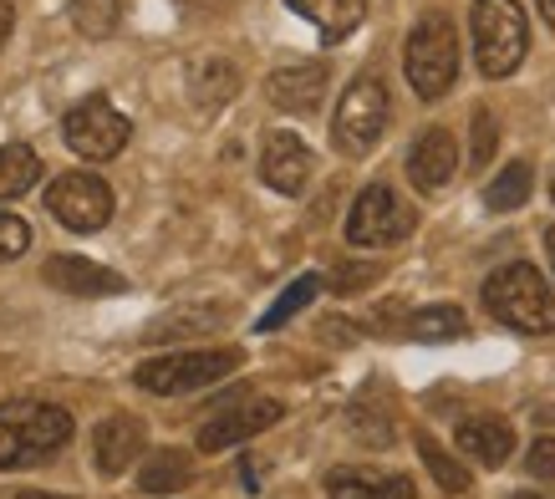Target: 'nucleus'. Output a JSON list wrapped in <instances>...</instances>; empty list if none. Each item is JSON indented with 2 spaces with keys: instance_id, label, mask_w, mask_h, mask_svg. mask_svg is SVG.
Listing matches in <instances>:
<instances>
[{
  "instance_id": "obj_1",
  "label": "nucleus",
  "mask_w": 555,
  "mask_h": 499,
  "mask_svg": "<svg viewBox=\"0 0 555 499\" xmlns=\"http://www.w3.org/2000/svg\"><path fill=\"white\" fill-rule=\"evenodd\" d=\"M72 438V418L51 402H0V469H31Z\"/></svg>"
},
{
  "instance_id": "obj_2",
  "label": "nucleus",
  "mask_w": 555,
  "mask_h": 499,
  "mask_svg": "<svg viewBox=\"0 0 555 499\" xmlns=\"http://www.w3.org/2000/svg\"><path fill=\"white\" fill-rule=\"evenodd\" d=\"M485 306L494 321H505L515 332L545 336L555 332V296L535 266H505L485 281Z\"/></svg>"
},
{
  "instance_id": "obj_3",
  "label": "nucleus",
  "mask_w": 555,
  "mask_h": 499,
  "mask_svg": "<svg viewBox=\"0 0 555 499\" xmlns=\"http://www.w3.org/2000/svg\"><path fill=\"white\" fill-rule=\"evenodd\" d=\"M403 67H408V82H413V92H418L423 102L443 98V92L454 87V77H459V31L443 11H423L418 26L408 31Z\"/></svg>"
},
{
  "instance_id": "obj_4",
  "label": "nucleus",
  "mask_w": 555,
  "mask_h": 499,
  "mask_svg": "<svg viewBox=\"0 0 555 499\" xmlns=\"http://www.w3.org/2000/svg\"><path fill=\"white\" fill-rule=\"evenodd\" d=\"M469 26H474V56H479L485 77H509L525 62L530 26H525V11L515 0H474Z\"/></svg>"
},
{
  "instance_id": "obj_5",
  "label": "nucleus",
  "mask_w": 555,
  "mask_h": 499,
  "mask_svg": "<svg viewBox=\"0 0 555 499\" xmlns=\"http://www.w3.org/2000/svg\"><path fill=\"white\" fill-rule=\"evenodd\" d=\"M387 117H392V98H387V82L377 72H362L347 92H341V107L332 117V138H337L341 153H372L387 133Z\"/></svg>"
},
{
  "instance_id": "obj_6",
  "label": "nucleus",
  "mask_w": 555,
  "mask_h": 499,
  "mask_svg": "<svg viewBox=\"0 0 555 499\" xmlns=\"http://www.w3.org/2000/svg\"><path fill=\"white\" fill-rule=\"evenodd\" d=\"M240 367V351H173V357H153L133 372V383L143 393H194V387H209L219 378H230Z\"/></svg>"
},
{
  "instance_id": "obj_7",
  "label": "nucleus",
  "mask_w": 555,
  "mask_h": 499,
  "mask_svg": "<svg viewBox=\"0 0 555 499\" xmlns=\"http://www.w3.org/2000/svg\"><path fill=\"white\" fill-rule=\"evenodd\" d=\"M62 133H67V149L77 153V158H87V164H107V158H118L122 153V143H128L133 128H128V117H122L107 98H87L67 113Z\"/></svg>"
},
{
  "instance_id": "obj_8",
  "label": "nucleus",
  "mask_w": 555,
  "mask_h": 499,
  "mask_svg": "<svg viewBox=\"0 0 555 499\" xmlns=\"http://www.w3.org/2000/svg\"><path fill=\"white\" fill-rule=\"evenodd\" d=\"M413 234V209H408L387 183H367L362 194H357L352 215H347V240L352 245H398Z\"/></svg>"
},
{
  "instance_id": "obj_9",
  "label": "nucleus",
  "mask_w": 555,
  "mask_h": 499,
  "mask_svg": "<svg viewBox=\"0 0 555 499\" xmlns=\"http://www.w3.org/2000/svg\"><path fill=\"white\" fill-rule=\"evenodd\" d=\"M47 209L62 219L67 230L92 234L113 219V189H107L98 174H62V179H51V189H47Z\"/></svg>"
},
{
  "instance_id": "obj_10",
  "label": "nucleus",
  "mask_w": 555,
  "mask_h": 499,
  "mask_svg": "<svg viewBox=\"0 0 555 499\" xmlns=\"http://www.w3.org/2000/svg\"><path fill=\"white\" fill-rule=\"evenodd\" d=\"M281 413H286V408H281L275 398L245 402V408H219V413L199 428V449H204V453H224V449H235V444L255 438L260 428H270V423H281Z\"/></svg>"
},
{
  "instance_id": "obj_11",
  "label": "nucleus",
  "mask_w": 555,
  "mask_h": 499,
  "mask_svg": "<svg viewBox=\"0 0 555 499\" xmlns=\"http://www.w3.org/2000/svg\"><path fill=\"white\" fill-rule=\"evenodd\" d=\"M311 168H317V158H311V149H306L296 133H270L266 149H260V179L275 189V194H301L306 183H311Z\"/></svg>"
},
{
  "instance_id": "obj_12",
  "label": "nucleus",
  "mask_w": 555,
  "mask_h": 499,
  "mask_svg": "<svg viewBox=\"0 0 555 499\" xmlns=\"http://www.w3.org/2000/svg\"><path fill=\"white\" fill-rule=\"evenodd\" d=\"M326 82H332L326 62H296V67L270 72L266 98L275 102L281 113L306 117V113H317V107H321V98H326Z\"/></svg>"
},
{
  "instance_id": "obj_13",
  "label": "nucleus",
  "mask_w": 555,
  "mask_h": 499,
  "mask_svg": "<svg viewBox=\"0 0 555 499\" xmlns=\"http://www.w3.org/2000/svg\"><path fill=\"white\" fill-rule=\"evenodd\" d=\"M41 276H47L51 291H67V296H118V291H128L118 270L82 260V255H51Z\"/></svg>"
},
{
  "instance_id": "obj_14",
  "label": "nucleus",
  "mask_w": 555,
  "mask_h": 499,
  "mask_svg": "<svg viewBox=\"0 0 555 499\" xmlns=\"http://www.w3.org/2000/svg\"><path fill=\"white\" fill-rule=\"evenodd\" d=\"M454 168H459V143L449 128H428L413 143V153H408V179L418 183V189H428V194L454 179Z\"/></svg>"
},
{
  "instance_id": "obj_15",
  "label": "nucleus",
  "mask_w": 555,
  "mask_h": 499,
  "mask_svg": "<svg viewBox=\"0 0 555 499\" xmlns=\"http://www.w3.org/2000/svg\"><path fill=\"white\" fill-rule=\"evenodd\" d=\"M326 499H418L408 474H383V469H332L326 474Z\"/></svg>"
},
{
  "instance_id": "obj_16",
  "label": "nucleus",
  "mask_w": 555,
  "mask_h": 499,
  "mask_svg": "<svg viewBox=\"0 0 555 499\" xmlns=\"http://www.w3.org/2000/svg\"><path fill=\"white\" fill-rule=\"evenodd\" d=\"M143 423L128 413L107 418V423H98V433H92V453H98V469L102 474H122V469L133 464L138 453H143Z\"/></svg>"
},
{
  "instance_id": "obj_17",
  "label": "nucleus",
  "mask_w": 555,
  "mask_h": 499,
  "mask_svg": "<svg viewBox=\"0 0 555 499\" xmlns=\"http://www.w3.org/2000/svg\"><path fill=\"white\" fill-rule=\"evenodd\" d=\"M454 438H459V449L469 453V459H479L485 469H500L515 453V428H509L505 418H489V413L464 418Z\"/></svg>"
},
{
  "instance_id": "obj_18",
  "label": "nucleus",
  "mask_w": 555,
  "mask_h": 499,
  "mask_svg": "<svg viewBox=\"0 0 555 499\" xmlns=\"http://www.w3.org/2000/svg\"><path fill=\"white\" fill-rule=\"evenodd\" d=\"M296 16H306L317 26L326 41H341V36H352L367 16V0H286Z\"/></svg>"
},
{
  "instance_id": "obj_19",
  "label": "nucleus",
  "mask_w": 555,
  "mask_h": 499,
  "mask_svg": "<svg viewBox=\"0 0 555 499\" xmlns=\"http://www.w3.org/2000/svg\"><path fill=\"white\" fill-rule=\"evenodd\" d=\"M41 179V158L26 143H5L0 149V200H16Z\"/></svg>"
},
{
  "instance_id": "obj_20",
  "label": "nucleus",
  "mask_w": 555,
  "mask_h": 499,
  "mask_svg": "<svg viewBox=\"0 0 555 499\" xmlns=\"http://www.w3.org/2000/svg\"><path fill=\"white\" fill-rule=\"evenodd\" d=\"M184 484H189V453H179V449L153 453L149 469L138 474V489H143V495H179Z\"/></svg>"
},
{
  "instance_id": "obj_21",
  "label": "nucleus",
  "mask_w": 555,
  "mask_h": 499,
  "mask_svg": "<svg viewBox=\"0 0 555 499\" xmlns=\"http://www.w3.org/2000/svg\"><path fill=\"white\" fill-rule=\"evenodd\" d=\"M418 453H423V464H428V474L438 479V489L443 495H469V469L459 464L454 453H443L438 449V438H428V433H418Z\"/></svg>"
},
{
  "instance_id": "obj_22",
  "label": "nucleus",
  "mask_w": 555,
  "mask_h": 499,
  "mask_svg": "<svg viewBox=\"0 0 555 499\" xmlns=\"http://www.w3.org/2000/svg\"><path fill=\"white\" fill-rule=\"evenodd\" d=\"M408 336L413 342H454V336H464V311L459 306H428L418 317H408Z\"/></svg>"
},
{
  "instance_id": "obj_23",
  "label": "nucleus",
  "mask_w": 555,
  "mask_h": 499,
  "mask_svg": "<svg viewBox=\"0 0 555 499\" xmlns=\"http://www.w3.org/2000/svg\"><path fill=\"white\" fill-rule=\"evenodd\" d=\"M525 200H530V164H505L485 189L489 209H520Z\"/></svg>"
},
{
  "instance_id": "obj_24",
  "label": "nucleus",
  "mask_w": 555,
  "mask_h": 499,
  "mask_svg": "<svg viewBox=\"0 0 555 499\" xmlns=\"http://www.w3.org/2000/svg\"><path fill=\"white\" fill-rule=\"evenodd\" d=\"M317 291H321V276H301V281H291L286 291H281V300H275L266 317H260V332H275V327H286L296 311H306V306L317 300Z\"/></svg>"
},
{
  "instance_id": "obj_25",
  "label": "nucleus",
  "mask_w": 555,
  "mask_h": 499,
  "mask_svg": "<svg viewBox=\"0 0 555 499\" xmlns=\"http://www.w3.org/2000/svg\"><path fill=\"white\" fill-rule=\"evenodd\" d=\"M118 16H122L118 0H72V26L82 36H92V41L118 31Z\"/></svg>"
},
{
  "instance_id": "obj_26",
  "label": "nucleus",
  "mask_w": 555,
  "mask_h": 499,
  "mask_svg": "<svg viewBox=\"0 0 555 499\" xmlns=\"http://www.w3.org/2000/svg\"><path fill=\"white\" fill-rule=\"evenodd\" d=\"M26 245H31L26 219H16V215H5V209H0V260H16V255H26Z\"/></svg>"
},
{
  "instance_id": "obj_27",
  "label": "nucleus",
  "mask_w": 555,
  "mask_h": 499,
  "mask_svg": "<svg viewBox=\"0 0 555 499\" xmlns=\"http://www.w3.org/2000/svg\"><path fill=\"white\" fill-rule=\"evenodd\" d=\"M494 143H500L494 117H489V107H479V113H474V164H489V158H494Z\"/></svg>"
},
{
  "instance_id": "obj_28",
  "label": "nucleus",
  "mask_w": 555,
  "mask_h": 499,
  "mask_svg": "<svg viewBox=\"0 0 555 499\" xmlns=\"http://www.w3.org/2000/svg\"><path fill=\"white\" fill-rule=\"evenodd\" d=\"M530 474L535 479H555V438H535V449H530Z\"/></svg>"
},
{
  "instance_id": "obj_29",
  "label": "nucleus",
  "mask_w": 555,
  "mask_h": 499,
  "mask_svg": "<svg viewBox=\"0 0 555 499\" xmlns=\"http://www.w3.org/2000/svg\"><path fill=\"white\" fill-rule=\"evenodd\" d=\"M377 270L372 266H362V270H337V291H352V285H362V281H372Z\"/></svg>"
},
{
  "instance_id": "obj_30",
  "label": "nucleus",
  "mask_w": 555,
  "mask_h": 499,
  "mask_svg": "<svg viewBox=\"0 0 555 499\" xmlns=\"http://www.w3.org/2000/svg\"><path fill=\"white\" fill-rule=\"evenodd\" d=\"M11 26H16V5H11V0H0V47H5Z\"/></svg>"
},
{
  "instance_id": "obj_31",
  "label": "nucleus",
  "mask_w": 555,
  "mask_h": 499,
  "mask_svg": "<svg viewBox=\"0 0 555 499\" xmlns=\"http://www.w3.org/2000/svg\"><path fill=\"white\" fill-rule=\"evenodd\" d=\"M540 16H545V21L555 26V0H540Z\"/></svg>"
},
{
  "instance_id": "obj_32",
  "label": "nucleus",
  "mask_w": 555,
  "mask_h": 499,
  "mask_svg": "<svg viewBox=\"0 0 555 499\" xmlns=\"http://www.w3.org/2000/svg\"><path fill=\"white\" fill-rule=\"evenodd\" d=\"M545 250H551V266H555V225L545 230Z\"/></svg>"
},
{
  "instance_id": "obj_33",
  "label": "nucleus",
  "mask_w": 555,
  "mask_h": 499,
  "mask_svg": "<svg viewBox=\"0 0 555 499\" xmlns=\"http://www.w3.org/2000/svg\"><path fill=\"white\" fill-rule=\"evenodd\" d=\"M16 499H62V495H16Z\"/></svg>"
},
{
  "instance_id": "obj_34",
  "label": "nucleus",
  "mask_w": 555,
  "mask_h": 499,
  "mask_svg": "<svg viewBox=\"0 0 555 499\" xmlns=\"http://www.w3.org/2000/svg\"><path fill=\"white\" fill-rule=\"evenodd\" d=\"M515 499H540V495H515Z\"/></svg>"
},
{
  "instance_id": "obj_35",
  "label": "nucleus",
  "mask_w": 555,
  "mask_h": 499,
  "mask_svg": "<svg viewBox=\"0 0 555 499\" xmlns=\"http://www.w3.org/2000/svg\"><path fill=\"white\" fill-rule=\"evenodd\" d=\"M545 418H551V423H555V408H551V413H545Z\"/></svg>"
}]
</instances>
